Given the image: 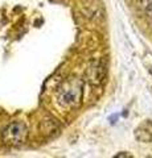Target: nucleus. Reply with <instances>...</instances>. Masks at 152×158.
Instances as JSON below:
<instances>
[{
  "label": "nucleus",
  "instance_id": "obj_1",
  "mask_svg": "<svg viewBox=\"0 0 152 158\" xmlns=\"http://www.w3.org/2000/svg\"><path fill=\"white\" fill-rule=\"evenodd\" d=\"M57 102L63 108H77L82 102V82L80 79L70 78L61 85L57 94Z\"/></svg>",
  "mask_w": 152,
  "mask_h": 158
},
{
  "label": "nucleus",
  "instance_id": "obj_2",
  "mask_svg": "<svg viewBox=\"0 0 152 158\" xmlns=\"http://www.w3.org/2000/svg\"><path fill=\"white\" fill-rule=\"evenodd\" d=\"M28 136V129L23 123H11L3 131V142L9 146H19L25 142Z\"/></svg>",
  "mask_w": 152,
  "mask_h": 158
},
{
  "label": "nucleus",
  "instance_id": "obj_5",
  "mask_svg": "<svg viewBox=\"0 0 152 158\" xmlns=\"http://www.w3.org/2000/svg\"><path fill=\"white\" fill-rule=\"evenodd\" d=\"M42 124H46V125H48V128L42 127L44 135H46V136H50V137H53V136H57L58 133H60V125L57 124V121L54 120V118H52V117L45 118Z\"/></svg>",
  "mask_w": 152,
  "mask_h": 158
},
{
  "label": "nucleus",
  "instance_id": "obj_4",
  "mask_svg": "<svg viewBox=\"0 0 152 158\" xmlns=\"http://www.w3.org/2000/svg\"><path fill=\"white\" fill-rule=\"evenodd\" d=\"M135 137L136 140L141 142H148L152 140V123L151 121H144L135 129Z\"/></svg>",
  "mask_w": 152,
  "mask_h": 158
},
{
  "label": "nucleus",
  "instance_id": "obj_3",
  "mask_svg": "<svg viewBox=\"0 0 152 158\" xmlns=\"http://www.w3.org/2000/svg\"><path fill=\"white\" fill-rule=\"evenodd\" d=\"M86 78L91 85H101L105 78V66L102 62H95L87 69Z\"/></svg>",
  "mask_w": 152,
  "mask_h": 158
},
{
  "label": "nucleus",
  "instance_id": "obj_6",
  "mask_svg": "<svg viewBox=\"0 0 152 158\" xmlns=\"http://www.w3.org/2000/svg\"><path fill=\"white\" fill-rule=\"evenodd\" d=\"M116 157H132L131 154H116Z\"/></svg>",
  "mask_w": 152,
  "mask_h": 158
}]
</instances>
